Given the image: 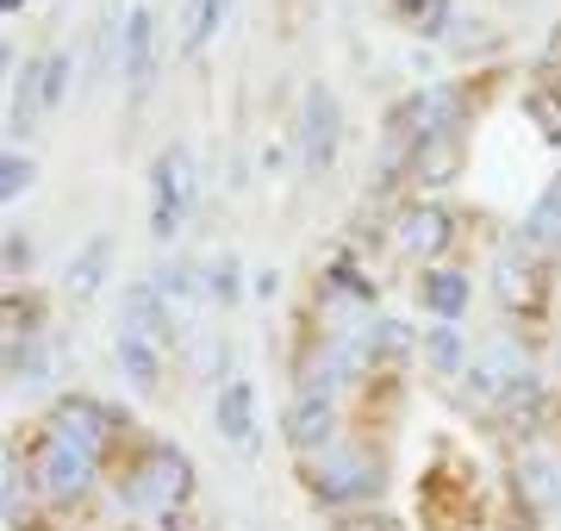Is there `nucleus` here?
Here are the masks:
<instances>
[{
	"label": "nucleus",
	"mask_w": 561,
	"mask_h": 531,
	"mask_svg": "<svg viewBox=\"0 0 561 531\" xmlns=\"http://www.w3.org/2000/svg\"><path fill=\"white\" fill-rule=\"evenodd\" d=\"M387 463L362 444H331L319 456H300V482L319 507H356V500H375L381 494Z\"/></svg>",
	"instance_id": "f257e3e1"
},
{
	"label": "nucleus",
	"mask_w": 561,
	"mask_h": 531,
	"mask_svg": "<svg viewBox=\"0 0 561 531\" xmlns=\"http://www.w3.org/2000/svg\"><path fill=\"white\" fill-rule=\"evenodd\" d=\"M119 494H125L138 512H157V519H169V512L187 507V494H194V463H187L175 444H144L138 463L125 470Z\"/></svg>",
	"instance_id": "f03ea898"
},
{
	"label": "nucleus",
	"mask_w": 561,
	"mask_h": 531,
	"mask_svg": "<svg viewBox=\"0 0 561 531\" xmlns=\"http://www.w3.org/2000/svg\"><path fill=\"white\" fill-rule=\"evenodd\" d=\"M25 488L38 494V500H50V507H69V500H81V494L94 488V456L44 426L32 438V450H25Z\"/></svg>",
	"instance_id": "7ed1b4c3"
},
{
	"label": "nucleus",
	"mask_w": 561,
	"mask_h": 531,
	"mask_svg": "<svg viewBox=\"0 0 561 531\" xmlns=\"http://www.w3.org/2000/svg\"><path fill=\"white\" fill-rule=\"evenodd\" d=\"M294 150H300L306 176H324V169L337 163V150H343V106H337V88H331V82H306L300 113H294Z\"/></svg>",
	"instance_id": "20e7f679"
},
{
	"label": "nucleus",
	"mask_w": 561,
	"mask_h": 531,
	"mask_svg": "<svg viewBox=\"0 0 561 531\" xmlns=\"http://www.w3.org/2000/svg\"><path fill=\"white\" fill-rule=\"evenodd\" d=\"M194 206V150L187 144H169L157 163H150V238L169 245Z\"/></svg>",
	"instance_id": "39448f33"
},
{
	"label": "nucleus",
	"mask_w": 561,
	"mask_h": 531,
	"mask_svg": "<svg viewBox=\"0 0 561 531\" xmlns=\"http://www.w3.org/2000/svg\"><path fill=\"white\" fill-rule=\"evenodd\" d=\"M393 245H400V257H412V263H437L443 250L456 245V213L443 201H412L393 213Z\"/></svg>",
	"instance_id": "423d86ee"
},
{
	"label": "nucleus",
	"mask_w": 561,
	"mask_h": 531,
	"mask_svg": "<svg viewBox=\"0 0 561 531\" xmlns=\"http://www.w3.org/2000/svg\"><path fill=\"white\" fill-rule=\"evenodd\" d=\"M113 426H119V413L106 407V400H94V394H62L57 407H50V431L69 438L76 450H88V456H101L106 450Z\"/></svg>",
	"instance_id": "0eeeda50"
},
{
	"label": "nucleus",
	"mask_w": 561,
	"mask_h": 531,
	"mask_svg": "<svg viewBox=\"0 0 561 531\" xmlns=\"http://www.w3.org/2000/svg\"><path fill=\"white\" fill-rule=\"evenodd\" d=\"M461 169H468V125H443V132H431V138L405 157L412 188H449Z\"/></svg>",
	"instance_id": "6e6552de"
},
{
	"label": "nucleus",
	"mask_w": 561,
	"mask_h": 531,
	"mask_svg": "<svg viewBox=\"0 0 561 531\" xmlns=\"http://www.w3.org/2000/svg\"><path fill=\"white\" fill-rule=\"evenodd\" d=\"M280 431H287V444L300 450V456H319V450L337 444V400L331 394H294Z\"/></svg>",
	"instance_id": "1a4fd4ad"
},
{
	"label": "nucleus",
	"mask_w": 561,
	"mask_h": 531,
	"mask_svg": "<svg viewBox=\"0 0 561 531\" xmlns=\"http://www.w3.org/2000/svg\"><path fill=\"white\" fill-rule=\"evenodd\" d=\"M119 76L131 82V106H144V94H150V82H157V13H150V7H131V13H125Z\"/></svg>",
	"instance_id": "9d476101"
},
{
	"label": "nucleus",
	"mask_w": 561,
	"mask_h": 531,
	"mask_svg": "<svg viewBox=\"0 0 561 531\" xmlns=\"http://www.w3.org/2000/svg\"><path fill=\"white\" fill-rule=\"evenodd\" d=\"M119 331H131V338H150V344H162L169 331H175V313H169V294H162L157 282H131L119 301Z\"/></svg>",
	"instance_id": "9b49d317"
},
{
	"label": "nucleus",
	"mask_w": 561,
	"mask_h": 531,
	"mask_svg": "<svg viewBox=\"0 0 561 531\" xmlns=\"http://www.w3.org/2000/svg\"><path fill=\"white\" fill-rule=\"evenodd\" d=\"M213 419H219L225 444L250 450V444H256V388H250V382H238V375H225L219 400H213Z\"/></svg>",
	"instance_id": "f8f14e48"
},
{
	"label": "nucleus",
	"mask_w": 561,
	"mask_h": 531,
	"mask_svg": "<svg viewBox=\"0 0 561 531\" xmlns=\"http://www.w3.org/2000/svg\"><path fill=\"white\" fill-rule=\"evenodd\" d=\"M106 269H113V231H94V238L69 257V269H62V294H69V301H94L101 282H106Z\"/></svg>",
	"instance_id": "ddd939ff"
},
{
	"label": "nucleus",
	"mask_w": 561,
	"mask_h": 531,
	"mask_svg": "<svg viewBox=\"0 0 561 531\" xmlns=\"http://www.w3.org/2000/svg\"><path fill=\"white\" fill-rule=\"evenodd\" d=\"M500 301L512 313H542L549 287H542V269H537V250H518L500 263Z\"/></svg>",
	"instance_id": "4468645a"
},
{
	"label": "nucleus",
	"mask_w": 561,
	"mask_h": 531,
	"mask_svg": "<svg viewBox=\"0 0 561 531\" xmlns=\"http://www.w3.org/2000/svg\"><path fill=\"white\" fill-rule=\"evenodd\" d=\"M419 301L431 319H449L456 326L461 313H468V301H474V282H468V269H424Z\"/></svg>",
	"instance_id": "2eb2a0df"
},
{
	"label": "nucleus",
	"mask_w": 561,
	"mask_h": 531,
	"mask_svg": "<svg viewBox=\"0 0 561 531\" xmlns=\"http://www.w3.org/2000/svg\"><path fill=\"white\" fill-rule=\"evenodd\" d=\"M44 113H50V106H44V50H38V57H25L20 76H13V106H7L13 138H32Z\"/></svg>",
	"instance_id": "dca6fc26"
},
{
	"label": "nucleus",
	"mask_w": 561,
	"mask_h": 531,
	"mask_svg": "<svg viewBox=\"0 0 561 531\" xmlns=\"http://www.w3.org/2000/svg\"><path fill=\"white\" fill-rule=\"evenodd\" d=\"M524 113H530L542 144H561V69H542L537 82L524 88Z\"/></svg>",
	"instance_id": "f3484780"
},
{
	"label": "nucleus",
	"mask_w": 561,
	"mask_h": 531,
	"mask_svg": "<svg viewBox=\"0 0 561 531\" xmlns=\"http://www.w3.org/2000/svg\"><path fill=\"white\" fill-rule=\"evenodd\" d=\"M518 500L530 512H549L561 500V470L549 463V456H524L518 463Z\"/></svg>",
	"instance_id": "a211bd4d"
},
{
	"label": "nucleus",
	"mask_w": 561,
	"mask_h": 531,
	"mask_svg": "<svg viewBox=\"0 0 561 531\" xmlns=\"http://www.w3.org/2000/svg\"><path fill=\"white\" fill-rule=\"evenodd\" d=\"M424 357H431V369H437V375H449V382H456V375H468V338H461L449 319H437V326L424 331Z\"/></svg>",
	"instance_id": "6ab92c4d"
},
{
	"label": "nucleus",
	"mask_w": 561,
	"mask_h": 531,
	"mask_svg": "<svg viewBox=\"0 0 561 531\" xmlns=\"http://www.w3.org/2000/svg\"><path fill=\"white\" fill-rule=\"evenodd\" d=\"M113 357H119V369L131 375V388H157L162 382V357H157V344L150 338H131V331H119V344H113Z\"/></svg>",
	"instance_id": "aec40b11"
},
{
	"label": "nucleus",
	"mask_w": 561,
	"mask_h": 531,
	"mask_svg": "<svg viewBox=\"0 0 561 531\" xmlns=\"http://www.w3.org/2000/svg\"><path fill=\"white\" fill-rule=\"evenodd\" d=\"M518 245L524 250H537V257H549V250H561V206L542 194L530 213H524V225H518Z\"/></svg>",
	"instance_id": "412c9836"
},
{
	"label": "nucleus",
	"mask_w": 561,
	"mask_h": 531,
	"mask_svg": "<svg viewBox=\"0 0 561 531\" xmlns=\"http://www.w3.org/2000/svg\"><path fill=\"white\" fill-rule=\"evenodd\" d=\"M387 7H393V20H400L405 32H419V38H443L456 0H387Z\"/></svg>",
	"instance_id": "4be33fe9"
},
{
	"label": "nucleus",
	"mask_w": 561,
	"mask_h": 531,
	"mask_svg": "<svg viewBox=\"0 0 561 531\" xmlns=\"http://www.w3.org/2000/svg\"><path fill=\"white\" fill-rule=\"evenodd\" d=\"M225 20V0H187V13H181V57H201L206 38L219 32Z\"/></svg>",
	"instance_id": "5701e85b"
},
{
	"label": "nucleus",
	"mask_w": 561,
	"mask_h": 531,
	"mask_svg": "<svg viewBox=\"0 0 561 531\" xmlns=\"http://www.w3.org/2000/svg\"><path fill=\"white\" fill-rule=\"evenodd\" d=\"M400 357H412V338H405V326H393V319H375L368 326V338H362L356 363H400Z\"/></svg>",
	"instance_id": "b1692460"
},
{
	"label": "nucleus",
	"mask_w": 561,
	"mask_h": 531,
	"mask_svg": "<svg viewBox=\"0 0 561 531\" xmlns=\"http://www.w3.org/2000/svg\"><path fill=\"white\" fill-rule=\"evenodd\" d=\"M500 413H505V426H530L542 413V382L537 375H512L500 388Z\"/></svg>",
	"instance_id": "393cba45"
},
{
	"label": "nucleus",
	"mask_w": 561,
	"mask_h": 531,
	"mask_svg": "<svg viewBox=\"0 0 561 531\" xmlns=\"http://www.w3.org/2000/svg\"><path fill=\"white\" fill-rule=\"evenodd\" d=\"M32 182H38V163L25 150H7V163H0V201H20Z\"/></svg>",
	"instance_id": "a878e982"
},
{
	"label": "nucleus",
	"mask_w": 561,
	"mask_h": 531,
	"mask_svg": "<svg viewBox=\"0 0 561 531\" xmlns=\"http://www.w3.org/2000/svg\"><path fill=\"white\" fill-rule=\"evenodd\" d=\"M62 101H69V57L62 50H44V106L57 113Z\"/></svg>",
	"instance_id": "bb28decb"
},
{
	"label": "nucleus",
	"mask_w": 561,
	"mask_h": 531,
	"mask_svg": "<svg viewBox=\"0 0 561 531\" xmlns=\"http://www.w3.org/2000/svg\"><path fill=\"white\" fill-rule=\"evenodd\" d=\"M243 287H238V263H231V257H225L219 269H213V301H225V307H231V301H238Z\"/></svg>",
	"instance_id": "cd10ccee"
},
{
	"label": "nucleus",
	"mask_w": 561,
	"mask_h": 531,
	"mask_svg": "<svg viewBox=\"0 0 561 531\" xmlns=\"http://www.w3.org/2000/svg\"><path fill=\"white\" fill-rule=\"evenodd\" d=\"M7 263H13V275H25V263H32V245H25V238H13V245H7Z\"/></svg>",
	"instance_id": "c85d7f7f"
},
{
	"label": "nucleus",
	"mask_w": 561,
	"mask_h": 531,
	"mask_svg": "<svg viewBox=\"0 0 561 531\" xmlns=\"http://www.w3.org/2000/svg\"><path fill=\"white\" fill-rule=\"evenodd\" d=\"M343 531H393L387 519H356V526H343Z\"/></svg>",
	"instance_id": "c756f323"
},
{
	"label": "nucleus",
	"mask_w": 561,
	"mask_h": 531,
	"mask_svg": "<svg viewBox=\"0 0 561 531\" xmlns=\"http://www.w3.org/2000/svg\"><path fill=\"white\" fill-rule=\"evenodd\" d=\"M549 201H556V206H561V169H556V182H549Z\"/></svg>",
	"instance_id": "7c9ffc66"
},
{
	"label": "nucleus",
	"mask_w": 561,
	"mask_h": 531,
	"mask_svg": "<svg viewBox=\"0 0 561 531\" xmlns=\"http://www.w3.org/2000/svg\"><path fill=\"white\" fill-rule=\"evenodd\" d=\"M0 7H7V13H20V7H25V0H0Z\"/></svg>",
	"instance_id": "2f4dec72"
},
{
	"label": "nucleus",
	"mask_w": 561,
	"mask_h": 531,
	"mask_svg": "<svg viewBox=\"0 0 561 531\" xmlns=\"http://www.w3.org/2000/svg\"><path fill=\"white\" fill-rule=\"evenodd\" d=\"M556 69H561V50H556Z\"/></svg>",
	"instance_id": "473e14b6"
},
{
	"label": "nucleus",
	"mask_w": 561,
	"mask_h": 531,
	"mask_svg": "<svg viewBox=\"0 0 561 531\" xmlns=\"http://www.w3.org/2000/svg\"><path fill=\"white\" fill-rule=\"evenodd\" d=\"M225 7H231V0H225Z\"/></svg>",
	"instance_id": "72a5a7b5"
}]
</instances>
